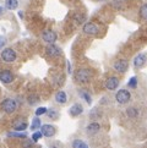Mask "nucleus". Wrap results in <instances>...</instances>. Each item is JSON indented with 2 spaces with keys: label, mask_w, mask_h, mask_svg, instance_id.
I'll return each mask as SVG.
<instances>
[{
  "label": "nucleus",
  "mask_w": 147,
  "mask_h": 148,
  "mask_svg": "<svg viewBox=\"0 0 147 148\" xmlns=\"http://www.w3.org/2000/svg\"><path fill=\"white\" fill-rule=\"evenodd\" d=\"M80 148H88V146H87L86 143H83V145H82V146H81Z\"/></svg>",
  "instance_id": "32"
},
{
  "label": "nucleus",
  "mask_w": 147,
  "mask_h": 148,
  "mask_svg": "<svg viewBox=\"0 0 147 148\" xmlns=\"http://www.w3.org/2000/svg\"><path fill=\"white\" fill-rule=\"evenodd\" d=\"M55 100L59 104H65L66 103V100H67V96H66V93L64 91H60V92H58L55 94Z\"/></svg>",
  "instance_id": "15"
},
{
  "label": "nucleus",
  "mask_w": 147,
  "mask_h": 148,
  "mask_svg": "<svg viewBox=\"0 0 147 148\" xmlns=\"http://www.w3.org/2000/svg\"><path fill=\"white\" fill-rule=\"evenodd\" d=\"M5 44H6V38H5L4 36H0V49H1Z\"/></svg>",
  "instance_id": "29"
},
{
  "label": "nucleus",
  "mask_w": 147,
  "mask_h": 148,
  "mask_svg": "<svg viewBox=\"0 0 147 148\" xmlns=\"http://www.w3.org/2000/svg\"><path fill=\"white\" fill-rule=\"evenodd\" d=\"M80 94H81V97H82L83 99H85L88 104H91V103H92V99H91L90 94H88L87 92H85V91H81V93H80Z\"/></svg>",
  "instance_id": "24"
},
{
  "label": "nucleus",
  "mask_w": 147,
  "mask_h": 148,
  "mask_svg": "<svg viewBox=\"0 0 147 148\" xmlns=\"http://www.w3.org/2000/svg\"><path fill=\"white\" fill-rule=\"evenodd\" d=\"M41 132L43 134V136H45V137H53L54 135H55V132H56V130H55V127L53 125H43L41 127Z\"/></svg>",
  "instance_id": "7"
},
{
  "label": "nucleus",
  "mask_w": 147,
  "mask_h": 148,
  "mask_svg": "<svg viewBox=\"0 0 147 148\" xmlns=\"http://www.w3.org/2000/svg\"><path fill=\"white\" fill-rule=\"evenodd\" d=\"M118 86H119V80L117 77H114V76L109 77L108 80L106 81V87L109 89V91H114V89H117Z\"/></svg>",
  "instance_id": "10"
},
{
  "label": "nucleus",
  "mask_w": 147,
  "mask_h": 148,
  "mask_svg": "<svg viewBox=\"0 0 147 148\" xmlns=\"http://www.w3.org/2000/svg\"><path fill=\"white\" fill-rule=\"evenodd\" d=\"M37 129H41V120L38 118H34L32 125H31V130H37Z\"/></svg>",
  "instance_id": "19"
},
{
  "label": "nucleus",
  "mask_w": 147,
  "mask_h": 148,
  "mask_svg": "<svg viewBox=\"0 0 147 148\" xmlns=\"http://www.w3.org/2000/svg\"><path fill=\"white\" fill-rule=\"evenodd\" d=\"M45 51H47V54H48L49 56H59L61 54V50L54 44H49L48 47H47Z\"/></svg>",
  "instance_id": "11"
},
{
  "label": "nucleus",
  "mask_w": 147,
  "mask_h": 148,
  "mask_svg": "<svg viewBox=\"0 0 147 148\" xmlns=\"http://www.w3.org/2000/svg\"><path fill=\"white\" fill-rule=\"evenodd\" d=\"M27 102H28V104H31V105H34V104H37L39 102V98L37 97V96H30L28 98H27Z\"/></svg>",
  "instance_id": "20"
},
{
  "label": "nucleus",
  "mask_w": 147,
  "mask_h": 148,
  "mask_svg": "<svg viewBox=\"0 0 147 148\" xmlns=\"http://www.w3.org/2000/svg\"><path fill=\"white\" fill-rule=\"evenodd\" d=\"M42 38H43V40L47 42V43L54 44L56 38H58V36H56L55 32H53V31H44V32L42 33Z\"/></svg>",
  "instance_id": "5"
},
{
  "label": "nucleus",
  "mask_w": 147,
  "mask_h": 148,
  "mask_svg": "<svg viewBox=\"0 0 147 148\" xmlns=\"http://www.w3.org/2000/svg\"><path fill=\"white\" fill-rule=\"evenodd\" d=\"M130 98H131V94L128 89H120L115 94V99H117V102L119 104H126L130 100Z\"/></svg>",
  "instance_id": "3"
},
{
  "label": "nucleus",
  "mask_w": 147,
  "mask_h": 148,
  "mask_svg": "<svg viewBox=\"0 0 147 148\" xmlns=\"http://www.w3.org/2000/svg\"><path fill=\"white\" fill-rule=\"evenodd\" d=\"M0 80H1V82L4 83H11L12 80H14V75L12 72L10 70H3L1 72H0Z\"/></svg>",
  "instance_id": "8"
},
{
  "label": "nucleus",
  "mask_w": 147,
  "mask_h": 148,
  "mask_svg": "<svg viewBox=\"0 0 147 148\" xmlns=\"http://www.w3.org/2000/svg\"><path fill=\"white\" fill-rule=\"evenodd\" d=\"M126 114H128L129 118L135 119L136 116L139 115V112H137V109H136V108H129V109L126 110Z\"/></svg>",
  "instance_id": "17"
},
{
  "label": "nucleus",
  "mask_w": 147,
  "mask_h": 148,
  "mask_svg": "<svg viewBox=\"0 0 147 148\" xmlns=\"http://www.w3.org/2000/svg\"><path fill=\"white\" fill-rule=\"evenodd\" d=\"M91 77H92L91 71L86 70V69H80V70H77L75 73V80L80 83H87L91 80Z\"/></svg>",
  "instance_id": "1"
},
{
  "label": "nucleus",
  "mask_w": 147,
  "mask_h": 148,
  "mask_svg": "<svg viewBox=\"0 0 147 148\" xmlns=\"http://www.w3.org/2000/svg\"><path fill=\"white\" fill-rule=\"evenodd\" d=\"M14 129L16 130V131H23V130L27 129V124H26V123H21V121H20V124L15 125Z\"/></svg>",
  "instance_id": "22"
},
{
  "label": "nucleus",
  "mask_w": 147,
  "mask_h": 148,
  "mask_svg": "<svg viewBox=\"0 0 147 148\" xmlns=\"http://www.w3.org/2000/svg\"><path fill=\"white\" fill-rule=\"evenodd\" d=\"M0 107H1V109L4 110L5 113H8V114H12V113L15 112V110H16L17 104H16V102H15L14 99L8 98V99H5L1 104H0Z\"/></svg>",
  "instance_id": "2"
},
{
  "label": "nucleus",
  "mask_w": 147,
  "mask_h": 148,
  "mask_svg": "<svg viewBox=\"0 0 147 148\" xmlns=\"http://www.w3.org/2000/svg\"><path fill=\"white\" fill-rule=\"evenodd\" d=\"M33 140L32 141H30V140H27V141H25L23 142V148H32V146H33Z\"/></svg>",
  "instance_id": "28"
},
{
  "label": "nucleus",
  "mask_w": 147,
  "mask_h": 148,
  "mask_svg": "<svg viewBox=\"0 0 147 148\" xmlns=\"http://www.w3.org/2000/svg\"><path fill=\"white\" fill-rule=\"evenodd\" d=\"M101 130V125L98 123H91L90 125L86 127V131L88 135H93V134H97V132Z\"/></svg>",
  "instance_id": "14"
},
{
  "label": "nucleus",
  "mask_w": 147,
  "mask_h": 148,
  "mask_svg": "<svg viewBox=\"0 0 147 148\" xmlns=\"http://www.w3.org/2000/svg\"><path fill=\"white\" fill-rule=\"evenodd\" d=\"M83 33H86V34H90V36H94V34H97L98 33V27H97V25H94L92 22H87L83 25Z\"/></svg>",
  "instance_id": "6"
},
{
  "label": "nucleus",
  "mask_w": 147,
  "mask_h": 148,
  "mask_svg": "<svg viewBox=\"0 0 147 148\" xmlns=\"http://www.w3.org/2000/svg\"><path fill=\"white\" fill-rule=\"evenodd\" d=\"M17 6H19L17 0H6L5 1V8L8 10H15V9H17Z\"/></svg>",
  "instance_id": "16"
},
{
  "label": "nucleus",
  "mask_w": 147,
  "mask_h": 148,
  "mask_svg": "<svg viewBox=\"0 0 147 148\" xmlns=\"http://www.w3.org/2000/svg\"><path fill=\"white\" fill-rule=\"evenodd\" d=\"M8 136H10V137H22V138H26V137H27L26 134H21V131H19V132H10V134H8Z\"/></svg>",
  "instance_id": "25"
},
{
  "label": "nucleus",
  "mask_w": 147,
  "mask_h": 148,
  "mask_svg": "<svg viewBox=\"0 0 147 148\" xmlns=\"http://www.w3.org/2000/svg\"><path fill=\"white\" fill-rule=\"evenodd\" d=\"M128 86H129L130 88H136V87H137V78H136L135 76H134V77H131L130 80H129Z\"/></svg>",
  "instance_id": "23"
},
{
  "label": "nucleus",
  "mask_w": 147,
  "mask_h": 148,
  "mask_svg": "<svg viewBox=\"0 0 147 148\" xmlns=\"http://www.w3.org/2000/svg\"><path fill=\"white\" fill-rule=\"evenodd\" d=\"M5 12V9L3 8V6H0V16H1V15Z\"/></svg>",
  "instance_id": "31"
},
{
  "label": "nucleus",
  "mask_w": 147,
  "mask_h": 148,
  "mask_svg": "<svg viewBox=\"0 0 147 148\" xmlns=\"http://www.w3.org/2000/svg\"><path fill=\"white\" fill-rule=\"evenodd\" d=\"M47 115H48L50 119L55 120V119H58V116H59V113H58L56 110H54V109H50L49 112H47Z\"/></svg>",
  "instance_id": "21"
},
{
  "label": "nucleus",
  "mask_w": 147,
  "mask_h": 148,
  "mask_svg": "<svg viewBox=\"0 0 147 148\" xmlns=\"http://www.w3.org/2000/svg\"><path fill=\"white\" fill-rule=\"evenodd\" d=\"M42 136H43V134H42L41 131H38V132H34V134L32 135V140L36 142V141H38L39 138H42Z\"/></svg>",
  "instance_id": "26"
},
{
  "label": "nucleus",
  "mask_w": 147,
  "mask_h": 148,
  "mask_svg": "<svg viewBox=\"0 0 147 148\" xmlns=\"http://www.w3.org/2000/svg\"><path fill=\"white\" fill-rule=\"evenodd\" d=\"M147 60V56L145 54H139L134 59V66L136 69H140V67H142L145 65V62Z\"/></svg>",
  "instance_id": "12"
},
{
  "label": "nucleus",
  "mask_w": 147,
  "mask_h": 148,
  "mask_svg": "<svg viewBox=\"0 0 147 148\" xmlns=\"http://www.w3.org/2000/svg\"><path fill=\"white\" fill-rule=\"evenodd\" d=\"M76 20H77V22H82V21L85 20V17H83V16H78V15H77V16H76Z\"/></svg>",
  "instance_id": "30"
},
{
  "label": "nucleus",
  "mask_w": 147,
  "mask_h": 148,
  "mask_svg": "<svg viewBox=\"0 0 147 148\" xmlns=\"http://www.w3.org/2000/svg\"><path fill=\"white\" fill-rule=\"evenodd\" d=\"M1 59L6 62H14L16 60V53L11 48H6L1 51Z\"/></svg>",
  "instance_id": "4"
},
{
  "label": "nucleus",
  "mask_w": 147,
  "mask_h": 148,
  "mask_svg": "<svg viewBox=\"0 0 147 148\" xmlns=\"http://www.w3.org/2000/svg\"><path fill=\"white\" fill-rule=\"evenodd\" d=\"M128 61L126 60H117L114 62V69H115V71H118L120 73H123L128 70Z\"/></svg>",
  "instance_id": "9"
},
{
  "label": "nucleus",
  "mask_w": 147,
  "mask_h": 148,
  "mask_svg": "<svg viewBox=\"0 0 147 148\" xmlns=\"http://www.w3.org/2000/svg\"><path fill=\"white\" fill-rule=\"evenodd\" d=\"M19 16H20V17H22V16H23V12H21V11H20V12H19Z\"/></svg>",
  "instance_id": "33"
},
{
  "label": "nucleus",
  "mask_w": 147,
  "mask_h": 148,
  "mask_svg": "<svg viewBox=\"0 0 147 148\" xmlns=\"http://www.w3.org/2000/svg\"><path fill=\"white\" fill-rule=\"evenodd\" d=\"M82 112H83V108H82L81 104H74L69 109V113L71 116H78V115L82 114Z\"/></svg>",
  "instance_id": "13"
},
{
  "label": "nucleus",
  "mask_w": 147,
  "mask_h": 148,
  "mask_svg": "<svg viewBox=\"0 0 147 148\" xmlns=\"http://www.w3.org/2000/svg\"><path fill=\"white\" fill-rule=\"evenodd\" d=\"M140 16L144 20H147V4H144L140 8Z\"/></svg>",
  "instance_id": "18"
},
{
  "label": "nucleus",
  "mask_w": 147,
  "mask_h": 148,
  "mask_svg": "<svg viewBox=\"0 0 147 148\" xmlns=\"http://www.w3.org/2000/svg\"><path fill=\"white\" fill-rule=\"evenodd\" d=\"M43 114H47V108L42 107V108H38V109L36 110V115H37V116H39V115H43Z\"/></svg>",
  "instance_id": "27"
}]
</instances>
